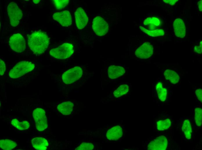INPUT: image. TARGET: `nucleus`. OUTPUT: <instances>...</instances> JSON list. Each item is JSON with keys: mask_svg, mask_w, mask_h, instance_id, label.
I'll list each match as a JSON object with an SVG mask.
<instances>
[{"mask_svg": "<svg viewBox=\"0 0 202 150\" xmlns=\"http://www.w3.org/2000/svg\"><path fill=\"white\" fill-rule=\"evenodd\" d=\"M50 39L45 32H34L28 36V43L32 52L35 55L42 54L46 50L49 46Z\"/></svg>", "mask_w": 202, "mask_h": 150, "instance_id": "1", "label": "nucleus"}, {"mask_svg": "<svg viewBox=\"0 0 202 150\" xmlns=\"http://www.w3.org/2000/svg\"><path fill=\"white\" fill-rule=\"evenodd\" d=\"M35 67V65L31 62L21 61L16 64L10 70L9 76L11 78H17L31 71Z\"/></svg>", "mask_w": 202, "mask_h": 150, "instance_id": "2", "label": "nucleus"}, {"mask_svg": "<svg viewBox=\"0 0 202 150\" xmlns=\"http://www.w3.org/2000/svg\"><path fill=\"white\" fill-rule=\"evenodd\" d=\"M74 51L73 44L65 43L57 48L51 49L49 51L50 55L57 59H65L70 57Z\"/></svg>", "mask_w": 202, "mask_h": 150, "instance_id": "3", "label": "nucleus"}, {"mask_svg": "<svg viewBox=\"0 0 202 150\" xmlns=\"http://www.w3.org/2000/svg\"><path fill=\"white\" fill-rule=\"evenodd\" d=\"M162 76L169 82L176 85L181 81L182 70L178 68L167 67L161 69Z\"/></svg>", "mask_w": 202, "mask_h": 150, "instance_id": "4", "label": "nucleus"}, {"mask_svg": "<svg viewBox=\"0 0 202 150\" xmlns=\"http://www.w3.org/2000/svg\"><path fill=\"white\" fill-rule=\"evenodd\" d=\"M125 133L124 126L122 124H117L112 126L107 130L105 133V136L110 142H118L123 138Z\"/></svg>", "mask_w": 202, "mask_h": 150, "instance_id": "5", "label": "nucleus"}, {"mask_svg": "<svg viewBox=\"0 0 202 150\" xmlns=\"http://www.w3.org/2000/svg\"><path fill=\"white\" fill-rule=\"evenodd\" d=\"M7 9L11 25L14 27L17 26L22 16L21 10L16 3L13 2L9 4Z\"/></svg>", "mask_w": 202, "mask_h": 150, "instance_id": "6", "label": "nucleus"}, {"mask_svg": "<svg viewBox=\"0 0 202 150\" xmlns=\"http://www.w3.org/2000/svg\"><path fill=\"white\" fill-rule=\"evenodd\" d=\"M33 115L38 131H42L47 128V118L45 111L44 109L40 108L35 109L33 112Z\"/></svg>", "mask_w": 202, "mask_h": 150, "instance_id": "7", "label": "nucleus"}, {"mask_svg": "<svg viewBox=\"0 0 202 150\" xmlns=\"http://www.w3.org/2000/svg\"><path fill=\"white\" fill-rule=\"evenodd\" d=\"M82 74V70L80 67H75L65 72L62 75V79L66 84H72L80 79Z\"/></svg>", "mask_w": 202, "mask_h": 150, "instance_id": "8", "label": "nucleus"}, {"mask_svg": "<svg viewBox=\"0 0 202 150\" xmlns=\"http://www.w3.org/2000/svg\"><path fill=\"white\" fill-rule=\"evenodd\" d=\"M9 45L14 51L18 53L24 52L26 48V42L23 37L20 33L13 34L10 38Z\"/></svg>", "mask_w": 202, "mask_h": 150, "instance_id": "9", "label": "nucleus"}, {"mask_svg": "<svg viewBox=\"0 0 202 150\" xmlns=\"http://www.w3.org/2000/svg\"><path fill=\"white\" fill-rule=\"evenodd\" d=\"M92 29L96 35L102 36L107 33L109 29V25L102 17L98 16L93 20Z\"/></svg>", "mask_w": 202, "mask_h": 150, "instance_id": "10", "label": "nucleus"}, {"mask_svg": "<svg viewBox=\"0 0 202 150\" xmlns=\"http://www.w3.org/2000/svg\"><path fill=\"white\" fill-rule=\"evenodd\" d=\"M166 81L161 76L156 79L155 82L154 89L158 99L162 102L166 100L167 95V90L165 87Z\"/></svg>", "mask_w": 202, "mask_h": 150, "instance_id": "11", "label": "nucleus"}, {"mask_svg": "<svg viewBox=\"0 0 202 150\" xmlns=\"http://www.w3.org/2000/svg\"><path fill=\"white\" fill-rule=\"evenodd\" d=\"M153 50L152 44L149 42H146L136 50L135 54L139 59H146L152 55Z\"/></svg>", "mask_w": 202, "mask_h": 150, "instance_id": "12", "label": "nucleus"}, {"mask_svg": "<svg viewBox=\"0 0 202 150\" xmlns=\"http://www.w3.org/2000/svg\"><path fill=\"white\" fill-rule=\"evenodd\" d=\"M53 18L62 26L69 27L71 25L73 20L70 12L65 10L54 13Z\"/></svg>", "mask_w": 202, "mask_h": 150, "instance_id": "13", "label": "nucleus"}, {"mask_svg": "<svg viewBox=\"0 0 202 150\" xmlns=\"http://www.w3.org/2000/svg\"><path fill=\"white\" fill-rule=\"evenodd\" d=\"M75 17L77 29L82 30L86 26L88 21V18L82 7H79L76 10L75 12Z\"/></svg>", "mask_w": 202, "mask_h": 150, "instance_id": "14", "label": "nucleus"}, {"mask_svg": "<svg viewBox=\"0 0 202 150\" xmlns=\"http://www.w3.org/2000/svg\"><path fill=\"white\" fill-rule=\"evenodd\" d=\"M168 140L164 136H161L150 142L147 147V150H165L167 146Z\"/></svg>", "mask_w": 202, "mask_h": 150, "instance_id": "15", "label": "nucleus"}, {"mask_svg": "<svg viewBox=\"0 0 202 150\" xmlns=\"http://www.w3.org/2000/svg\"><path fill=\"white\" fill-rule=\"evenodd\" d=\"M125 72V70L123 67L116 65H111L107 69L108 75L111 79L118 78L124 75Z\"/></svg>", "mask_w": 202, "mask_h": 150, "instance_id": "16", "label": "nucleus"}, {"mask_svg": "<svg viewBox=\"0 0 202 150\" xmlns=\"http://www.w3.org/2000/svg\"><path fill=\"white\" fill-rule=\"evenodd\" d=\"M173 29L176 36L181 38L185 36L186 28L183 20L180 18L176 19L173 22Z\"/></svg>", "mask_w": 202, "mask_h": 150, "instance_id": "17", "label": "nucleus"}, {"mask_svg": "<svg viewBox=\"0 0 202 150\" xmlns=\"http://www.w3.org/2000/svg\"><path fill=\"white\" fill-rule=\"evenodd\" d=\"M130 90V85L127 83L119 85L112 92L113 98L118 99L127 95Z\"/></svg>", "mask_w": 202, "mask_h": 150, "instance_id": "18", "label": "nucleus"}, {"mask_svg": "<svg viewBox=\"0 0 202 150\" xmlns=\"http://www.w3.org/2000/svg\"><path fill=\"white\" fill-rule=\"evenodd\" d=\"M31 142L33 147L37 150H46L49 145L47 140L41 137L33 138L32 139Z\"/></svg>", "mask_w": 202, "mask_h": 150, "instance_id": "19", "label": "nucleus"}, {"mask_svg": "<svg viewBox=\"0 0 202 150\" xmlns=\"http://www.w3.org/2000/svg\"><path fill=\"white\" fill-rule=\"evenodd\" d=\"M74 104L71 101L64 102L61 103L57 107L58 111L64 115H68L73 111Z\"/></svg>", "mask_w": 202, "mask_h": 150, "instance_id": "20", "label": "nucleus"}, {"mask_svg": "<svg viewBox=\"0 0 202 150\" xmlns=\"http://www.w3.org/2000/svg\"><path fill=\"white\" fill-rule=\"evenodd\" d=\"M161 24L160 20L155 17H148L143 22L144 26L149 30L156 29L160 26Z\"/></svg>", "mask_w": 202, "mask_h": 150, "instance_id": "21", "label": "nucleus"}, {"mask_svg": "<svg viewBox=\"0 0 202 150\" xmlns=\"http://www.w3.org/2000/svg\"><path fill=\"white\" fill-rule=\"evenodd\" d=\"M140 29L144 33L152 37H158L163 35L165 34L164 30L162 29H155L149 30L145 27L139 26Z\"/></svg>", "mask_w": 202, "mask_h": 150, "instance_id": "22", "label": "nucleus"}, {"mask_svg": "<svg viewBox=\"0 0 202 150\" xmlns=\"http://www.w3.org/2000/svg\"><path fill=\"white\" fill-rule=\"evenodd\" d=\"M17 146V144L15 142L9 139H3L0 140V147L3 150H12Z\"/></svg>", "mask_w": 202, "mask_h": 150, "instance_id": "23", "label": "nucleus"}, {"mask_svg": "<svg viewBox=\"0 0 202 150\" xmlns=\"http://www.w3.org/2000/svg\"><path fill=\"white\" fill-rule=\"evenodd\" d=\"M11 123L17 129L20 130H26L30 126V123L27 121H20L16 118L12 120Z\"/></svg>", "mask_w": 202, "mask_h": 150, "instance_id": "24", "label": "nucleus"}, {"mask_svg": "<svg viewBox=\"0 0 202 150\" xmlns=\"http://www.w3.org/2000/svg\"><path fill=\"white\" fill-rule=\"evenodd\" d=\"M182 129L186 138L188 139H190L191 137L192 130L191 123L188 119L184 121Z\"/></svg>", "mask_w": 202, "mask_h": 150, "instance_id": "25", "label": "nucleus"}, {"mask_svg": "<svg viewBox=\"0 0 202 150\" xmlns=\"http://www.w3.org/2000/svg\"><path fill=\"white\" fill-rule=\"evenodd\" d=\"M95 144L92 142H82L75 148L76 150H92L95 149Z\"/></svg>", "mask_w": 202, "mask_h": 150, "instance_id": "26", "label": "nucleus"}, {"mask_svg": "<svg viewBox=\"0 0 202 150\" xmlns=\"http://www.w3.org/2000/svg\"><path fill=\"white\" fill-rule=\"evenodd\" d=\"M171 124V121L169 119L159 121L157 122V130L160 131L166 130L170 127Z\"/></svg>", "mask_w": 202, "mask_h": 150, "instance_id": "27", "label": "nucleus"}, {"mask_svg": "<svg viewBox=\"0 0 202 150\" xmlns=\"http://www.w3.org/2000/svg\"><path fill=\"white\" fill-rule=\"evenodd\" d=\"M194 119L196 123L198 126H200L202 124V109L200 108H196L194 110Z\"/></svg>", "mask_w": 202, "mask_h": 150, "instance_id": "28", "label": "nucleus"}, {"mask_svg": "<svg viewBox=\"0 0 202 150\" xmlns=\"http://www.w3.org/2000/svg\"><path fill=\"white\" fill-rule=\"evenodd\" d=\"M52 1L55 8L57 10L63 9L69 2L68 0H55Z\"/></svg>", "mask_w": 202, "mask_h": 150, "instance_id": "29", "label": "nucleus"}, {"mask_svg": "<svg viewBox=\"0 0 202 150\" xmlns=\"http://www.w3.org/2000/svg\"><path fill=\"white\" fill-rule=\"evenodd\" d=\"M202 41H201L199 44L195 45L193 48L194 51L198 54H201L202 52Z\"/></svg>", "mask_w": 202, "mask_h": 150, "instance_id": "30", "label": "nucleus"}, {"mask_svg": "<svg viewBox=\"0 0 202 150\" xmlns=\"http://www.w3.org/2000/svg\"><path fill=\"white\" fill-rule=\"evenodd\" d=\"M195 93L196 98L198 101L201 103L202 101V90L201 89L199 88L196 90Z\"/></svg>", "mask_w": 202, "mask_h": 150, "instance_id": "31", "label": "nucleus"}, {"mask_svg": "<svg viewBox=\"0 0 202 150\" xmlns=\"http://www.w3.org/2000/svg\"><path fill=\"white\" fill-rule=\"evenodd\" d=\"M6 70V65L4 62L1 59L0 60V74L3 75L4 73Z\"/></svg>", "mask_w": 202, "mask_h": 150, "instance_id": "32", "label": "nucleus"}, {"mask_svg": "<svg viewBox=\"0 0 202 150\" xmlns=\"http://www.w3.org/2000/svg\"><path fill=\"white\" fill-rule=\"evenodd\" d=\"M178 1L177 0H164L163 1L164 2L170 4L171 5H174L176 2Z\"/></svg>", "mask_w": 202, "mask_h": 150, "instance_id": "33", "label": "nucleus"}, {"mask_svg": "<svg viewBox=\"0 0 202 150\" xmlns=\"http://www.w3.org/2000/svg\"><path fill=\"white\" fill-rule=\"evenodd\" d=\"M202 0H200L197 3V5L198 7L199 8V10L200 12L202 11Z\"/></svg>", "mask_w": 202, "mask_h": 150, "instance_id": "34", "label": "nucleus"}, {"mask_svg": "<svg viewBox=\"0 0 202 150\" xmlns=\"http://www.w3.org/2000/svg\"><path fill=\"white\" fill-rule=\"evenodd\" d=\"M39 0H33V2L35 4H37L40 2Z\"/></svg>", "mask_w": 202, "mask_h": 150, "instance_id": "35", "label": "nucleus"}]
</instances>
